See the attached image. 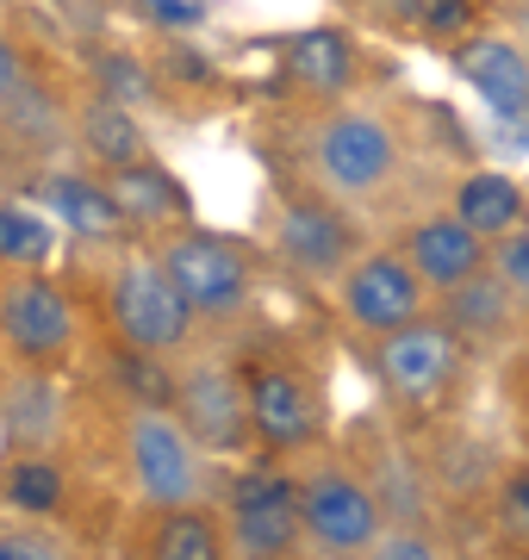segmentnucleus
Segmentation results:
<instances>
[{"instance_id":"obj_18","label":"nucleus","mask_w":529,"mask_h":560,"mask_svg":"<svg viewBox=\"0 0 529 560\" xmlns=\"http://www.w3.org/2000/svg\"><path fill=\"white\" fill-rule=\"evenodd\" d=\"M0 423H7V430H13V442H25V448H44V442L57 436V423H62V393L44 381L38 361H25V374H13V381H7Z\"/></svg>"},{"instance_id":"obj_22","label":"nucleus","mask_w":529,"mask_h":560,"mask_svg":"<svg viewBox=\"0 0 529 560\" xmlns=\"http://www.w3.org/2000/svg\"><path fill=\"white\" fill-rule=\"evenodd\" d=\"M380 13L424 44H461L480 20V0H380Z\"/></svg>"},{"instance_id":"obj_1","label":"nucleus","mask_w":529,"mask_h":560,"mask_svg":"<svg viewBox=\"0 0 529 560\" xmlns=\"http://www.w3.org/2000/svg\"><path fill=\"white\" fill-rule=\"evenodd\" d=\"M156 261H163V275L175 280V293H181V305L193 318H237L249 300V287H256L244 243L219 237V231H200V224L163 231Z\"/></svg>"},{"instance_id":"obj_30","label":"nucleus","mask_w":529,"mask_h":560,"mask_svg":"<svg viewBox=\"0 0 529 560\" xmlns=\"http://www.w3.org/2000/svg\"><path fill=\"white\" fill-rule=\"evenodd\" d=\"M387 555H411V560H418V555H430V541L424 536H387Z\"/></svg>"},{"instance_id":"obj_15","label":"nucleus","mask_w":529,"mask_h":560,"mask_svg":"<svg viewBox=\"0 0 529 560\" xmlns=\"http://www.w3.org/2000/svg\"><path fill=\"white\" fill-rule=\"evenodd\" d=\"M399 256L418 268V280H424L430 293H448L455 280H468V275H480V268H486V237H473L455 212H443V219L418 224Z\"/></svg>"},{"instance_id":"obj_23","label":"nucleus","mask_w":529,"mask_h":560,"mask_svg":"<svg viewBox=\"0 0 529 560\" xmlns=\"http://www.w3.org/2000/svg\"><path fill=\"white\" fill-rule=\"evenodd\" d=\"M150 555L156 560H219L224 555V529L212 511L200 504H168L156 536H150Z\"/></svg>"},{"instance_id":"obj_12","label":"nucleus","mask_w":529,"mask_h":560,"mask_svg":"<svg viewBox=\"0 0 529 560\" xmlns=\"http://www.w3.org/2000/svg\"><path fill=\"white\" fill-rule=\"evenodd\" d=\"M0 337L20 361H57L75 342V305L57 280H44V268H20L13 280H0Z\"/></svg>"},{"instance_id":"obj_5","label":"nucleus","mask_w":529,"mask_h":560,"mask_svg":"<svg viewBox=\"0 0 529 560\" xmlns=\"http://www.w3.org/2000/svg\"><path fill=\"white\" fill-rule=\"evenodd\" d=\"M168 405L175 423L200 442V455H237L249 436V405H244V374L231 361H187L181 374L168 381Z\"/></svg>"},{"instance_id":"obj_19","label":"nucleus","mask_w":529,"mask_h":560,"mask_svg":"<svg viewBox=\"0 0 529 560\" xmlns=\"http://www.w3.org/2000/svg\"><path fill=\"white\" fill-rule=\"evenodd\" d=\"M38 200L57 212L69 231H82V237H113L119 231V206L106 194V180H87V175H44L38 180Z\"/></svg>"},{"instance_id":"obj_26","label":"nucleus","mask_w":529,"mask_h":560,"mask_svg":"<svg viewBox=\"0 0 529 560\" xmlns=\"http://www.w3.org/2000/svg\"><path fill=\"white\" fill-rule=\"evenodd\" d=\"M492 249V275L510 287V300H529V237L524 231H510V237L486 243Z\"/></svg>"},{"instance_id":"obj_20","label":"nucleus","mask_w":529,"mask_h":560,"mask_svg":"<svg viewBox=\"0 0 529 560\" xmlns=\"http://www.w3.org/2000/svg\"><path fill=\"white\" fill-rule=\"evenodd\" d=\"M82 143H87V156L101 162V168H125V162L150 156V138H143L138 113H131L125 101H113V94L82 106Z\"/></svg>"},{"instance_id":"obj_28","label":"nucleus","mask_w":529,"mask_h":560,"mask_svg":"<svg viewBox=\"0 0 529 560\" xmlns=\"http://www.w3.org/2000/svg\"><path fill=\"white\" fill-rule=\"evenodd\" d=\"M0 555L7 560H32V555H62L57 536H44V529H20V536H0Z\"/></svg>"},{"instance_id":"obj_29","label":"nucleus","mask_w":529,"mask_h":560,"mask_svg":"<svg viewBox=\"0 0 529 560\" xmlns=\"http://www.w3.org/2000/svg\"><path fill=\"white\" fill-rule=\"evenodd\" d=\"M20 94V50L0 38V101H13Z\"/></svg>"},{"instance_id":"obj_4","label":"nucleus","mask_w":529,"mask_h":560,"mask_svg":"<svg viewBox=\"0 0 529 560\" xmlns=\"http://www.w3.org/2000/svg\"><path fill=\"white\" fill-rule=\"evenodd\" d=\"M106 312H113V330L125 337V349H138V355H175L193 330V312L181 305L175 280L163 275L156 256H125L113 268Z\"/></svg>"},{"instance_id":"obj_7","label":"nucleus","mask_w":529,"mask_h":560,"mask_svg":"<svg viewBox=\"0 0 529 560\" xmlns=\"http://www.w3.org/2000/svg\"><path fill=\"white\" fill-rule=\"evenodd\" d=\"M343 318L362 330V337H387L399 324L424 318L430 312V287L418 280L405 256H392V249H367L343 268Z\"/></svg>"},{"instance_id":"obj_17","label":"nucleus","mask_w":529,"mask_h":560,"mask_svg":"<svg viewBox=\"0 0 529 560\" xmlns=\"http://www.w3.org/2000/svg\"><path fill=\"white\" fill-rule=\"evenodd\" d=\"M455 219L468 224L473 237H510V231H524L529 219V200H524V187L510 175H498V168H473L461 187H455Z\"/></svg>"},{"instance_id":"obj_6","label":"nucleus","mask_w":529,"mask_h":560,"mask_svg":"<svg viewBox=\"0 0 529 560\" xmlns=\"http://www.w3.org/2000/svg\"><path fill=\"white\" fill-rule=\"evenodd\" d=\"M125 467L150 504H193L200 499V442L187 436L168 411H131L125 418Z\"/></svg>"},{"instance_id":"obj_13","label":"nucleus","mask_w":529,"mask_h":560,"mask_svg":"<svg viewBox=\"0 0 529 560\" xmlns=\"http://www.w3.org/2000/svg\"><path fill=\"white\" fill-rule=\"evenodd\" d=\"M455 75L498 113V119H529V57L505 38H461L455 44Z\"/></svg>"},{"instance_id":"obj_3","label":"nucleus","mask_w":529,"mask_h":560,"mask_svg":"<svg viewBox=\"0 0 529 560\" xmlns=\"http://www.w3.org/2000/svg\"><path fill=\"white\" fill-rule=\"evenodd\" d=\"M461 361H468L461 330L424 312V318H411V324H399V330L380 337L374 368H380V386H387L399 405H411V411H436V405L455 393V381H461Z\"/></svg>"},{"instance_id":"obj_25","label":"nucleus","mask_w":529,"mask_h":560,"mask_svg":"<svg viewBox=\"0 0 529 560\" xmlns=\"http://www.w3.org/2000/svg\"><path fill=\"white\" fill-rule=\"evenodd\" d=\"M50 249H57L50 219H38V212L20 206V200H0V261H7V268H44Z\"/></svg>"},{"instance_id":"obj_27","label":"nucleus","mask_w":529,"mask_h":560,"mask_svg":"<svg viewBox=\"0 0 529 560\" xmlns=\"http://www.w3.org/2000/svg\"><path fill=\"white\" fill-rule=\"evenodd\" d=\"M498 529L510 541H529V467H517L505 486H498Z\"/></svg>"},{"instance_id":"obj_2","label":"nucleus","mask_w":529,"mask_h":560,"mask_svg":"<svg viewBox=\"0 0 529 560\" xmlns=\"http://www.w3.org/2000/svg\"><path fill=\"white\" fill-rule=\"evenodd\" d=\"M311 175L330 200H367L399 175V138L374 113H330L306 143Z\"/></svg>"},{"instance_id":"obj_14","label":"nucleus","mask_w":529,"mask_h":560,"mask_svg":"<svg viewBox=\"0 0 529 560\" xmlns=\"http://www.w3.org/2000/svg\"><path fill=\"white\" fill-rule=\"evenodd\" d=\"M106 194H113V206H119V219L138 224V231H175V224L193 219L187 187L150 156L125 162V168H106Z\"/></svg>"},{"instance_id":"obj_16","label":"nucleus","mask_w":529,"mask_h":560,"mask_svg":"<svg viewBox=\"0 0 529 560\" xmlns=\"http://www.w3.org/2000/svg\"><path fill=\"white\" fill-rule=\"evenodd\" d=\"M286 75L299 81L306 94H349L355 88V75H362V50H355V38L349 32H337V25H311V32H299V38L286 44Z\"/></svg>"},{"instance_id":"obj_10","label":"nucleus","mask_w":529,"mask_h":560,"mask_svg":"<svg viewBox=\"0 0 529 560\" xmlns=\"http://www.w3.org/2000/svg\"><path fill=\"white\" fill-rule=\"evenodd\" d=\"M224 517L244 555H293L299 548V480H286L274 467H244L224 492Z\"/></svg>"},{"instance_id":"obj_8","label":"nucleus","mask_w":529,"mask_h":560,"mask_svg":"<svg viewBox=\"0 0 529 560\" xmlns=\"http://www.w3.org/2000/svg\"><path fill=\"white\" fill-rule=\"evenodd\" d=\"M299 536H311L330 555H355L380 541V499L362 474L349 467H318L299 480Z\"/></svg>"},{"instance_id":"obj_24","label":"nucleus","mask_w":529,"mask_h":560,"mask_svg":"<svg viewBox=\"0 0 529 560\" xmlns=\"http://www.w3.org/2000/svg\"><path fill=\"white\" fill-rule=\"evenodd\" d=\"M7 504L20 517H50L62 504V467L44 448H25L13 467H7Z\"/></svg>"},{"instance_id":"obj_11","label":"nucleus","mask_w":529,"mask_h":560,"mask_svg":"<svg viewBox=\"0 0 529 560\" xmlns=\"http://www.w3.org/2000/svg\"><path fill=\"white\" fill-rule=\"evenodd\" d=\"M274 256L299 275L330 280L362 256V231L349 224L343 206L318 200V194H286L281 212H274Z\"/></svg>"},{"instance_id":"obj_9","label":"nucleus","mask_w":529,"mask_h":560,"mask_svg":"<svg viewBox=\"0 0 529 560\" xmlns=\"http://www.w3.org/2000/svg\"><path fill=\"white\" fill-rule=\"evenodd\" d=\"M244 405H249V436L268 448H306L325 430V399L293 361H256L244 374Z\"/></svg>"},{"instance_id":"obj_21","label":"nucleus","mask_w":529,"mask_h":560,"mask_svg":"<svg viewBox=\"0 0 529 560\" xmlns=\"http://www.w3.org/2000/svg\"><path fill=\"white\" fill-rule=\"evenodd\" d=\"M443 324H455L461 337H492V330H505L510 324V287L492 275V268L455 280V287H448V305H443Z\"/></svg>"}]
</instances>
